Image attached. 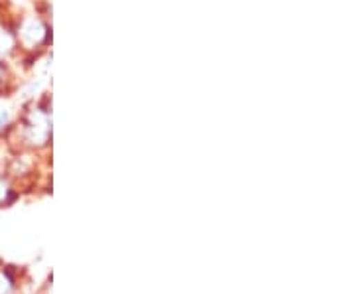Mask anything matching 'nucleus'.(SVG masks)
Here are the masks:
<instances>
[{
	"label": "nucleus",
	"instance_id": "2",
	"mask_svg": "<svg viewBox=\"0 0 355 294\" xmlns=\"http://www.w3.org/2000/svg\"><path fill=\"white\" fill-rule=\"evenodd\" d=\"M4 74H6V67H4V60H0V87H2V81H4Z\"/></svg>",
	"mask_w": 355,
	"mask_h": 294
},
{
	"label": "nucleus",
	"instance_id": "1",
	"mask_svg": "<svg viewBox=\"0 0 355 294\" xmlns=\"http://www.w3.org/2000/svg\"><path fill=\"white\" fill-rule=\"evenodd\" d=\"M10 125V113L6 109H0V132H4Z\"/></svg>",
	"mask_w": 355,
	"mask_h": 294
}]
</instances>
